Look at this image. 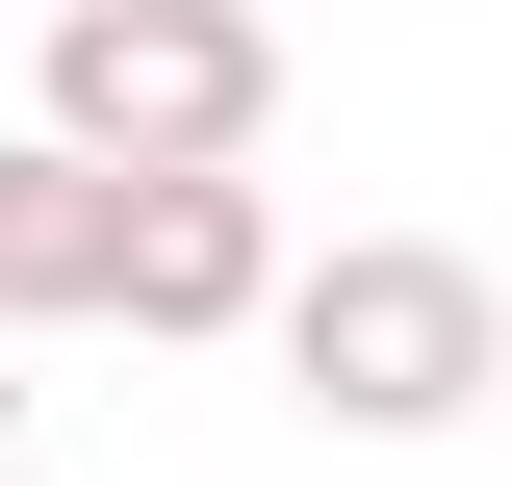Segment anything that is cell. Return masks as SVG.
Segmentation results:
<instances>
[{"label":"cell","mask_w":512,"mask_h":486,"mask_svg":"<svg viewBox=\"0 0 512 486\" xmlns=\"http://www.w3.org/2000/svg\"><path fill=\"white\" fill-rule=\"evenodd\" d=\"M128 333H282V205H256L231 154L128 180Z\"/></svg>","instance_id":"cell-3"},{"label":"cell","mask_w":512,"mask_h":486,"mask_svg":"<svg viewBox=\"0 0 512 486\" xmlns=\"http://www.w3.org/2000/svg\"><path fill=\"white\" fill-rule=\"evenodd\" d=\"M52 128L180 180V154H256L282 128V26L256 0H52Z\"/></svg>","instance_id":"cell-2"},{"label":"cell","mask_w":512,"mask_h":486,"mask_svg":"<svg viewBox=\"0 0 512 486\" xmlns=\"http://www.w3.org/2000/svg\"><path fill=\"white\" fill-rule=\"evenodd\" d=\"M0 307H26V333L128 307V154H77V128H26V154H0Z\"/></svg>","instance_id":"cell-4"},{"label":"cell","mask_w":512,"mask_h":486,"mask_svg":"<svg viewBox=\"0 0 512 486\" xmlns=\"http://www.w3.org/2000/svg\"><path fill=\"white\" fill-rule=\"evenodd\" d=\"M0 486H26V435H0Z\"/></svg>","instance_id":"cell-5"},{"label":"cell","mask_w":512,"mask_h":486,"mask_svg":"<svg viewBox=\"0 0 512 486\" xmlns=\"http://www.w3.org/2000/svg\"><path fill=\"white\" fill-rule=\"evenodd\" d=\"M282 384L333 435H461L512 384V282L436 231H333V256H282Z\"/></svg>","instance_id":"cell-1"}]
</instances>
